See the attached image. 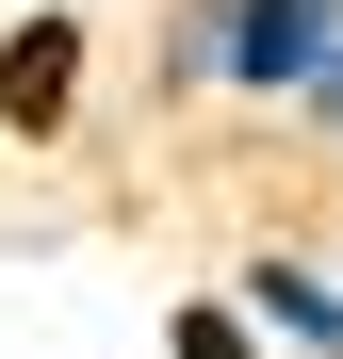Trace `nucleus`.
<instances>
[{
  "instance_id": "obj_1",
  "label": "nucleus",
  "mask_w": 343,
  "mask_h": 359,
  "mask_svg": "<svg viewBox=\"0 0 343 359\" xmlns=\"http://www.w3.org/2000/svg\"><path fill=\"white\" fill-rule=\"evenodd\" d=\"M327 66H343V0H229V82L311 98Z\"/></svg>"
},
{
  "instance_id": "obj_5",
  "label": "nucleus",
  "mask_w": 343,
  "mask_h": 359,
  "mask_svg": "<svg viewBox=\"0 0 343 359\" xmlns=\"http://www.w3.org/2000/svg\"><path fill=\"white\" fill-rule=\"evenodd\" d=\"M180 359H246V327H229V311H180Z\"/></svg>"
},
{
  "instance_id": "obj_3",
  "label": "nucleus",
  "mask_w": 343,
  "mask_h": 359,
  "mask_svg": "<svg viewBox=\"0 0 343 359\" xmlns=\"http://www.w3.org/2000/svg\"><path fill=\"white\" fill-rule=\"evenodd\" d=\"M246 311H262V327H295V343H343V294H327L311 262H262V278H246Z\"/></svg>"
},
{
  "instance_id": "obj_6",
  "label": "nucleus",
  "mask_w": 343,
  "mask_h": 359,
  "mask_svg": "<svg viewBox=\"0 0 343 359\" xmlns=\"http://www.w3.org/2000/svg\"><path fill=\"white\" fill-rule=\"evenodd\" d=\"M311 131H327V147H343V66H327V82H311Z\"/></svg>"
},
{
  "instance_id": "obj_2",
  "label": "nucleus",
  "mask_w": 343,
  "mask_h": 359,
  "mask_svg": "<svg viewBox=\"0 0 343 359\" xmlns=\"http://www.w3.org/2000/svg\"><path fill=\"white\" fill-rule=\"evenodd\" d=\"M66 114H82V17H66V0H49V17H17V33H0V131H66Z\"/></svg>"
},
{
  "instance_id": "obj_4",
  "label": "nucleus",
  "mask_w": 343,
  "mask_h": 359,
  "mask_svg": "<svg viewBox=\"0 0 343 359\" xmlns=\"http://www.w3.org/2000/svg\"><path fill=\"white\" fill-rule=\"evenodd\" d=\"M163 82H229V0H180L163 17Z\"/></svg>"
}]
</instances>
